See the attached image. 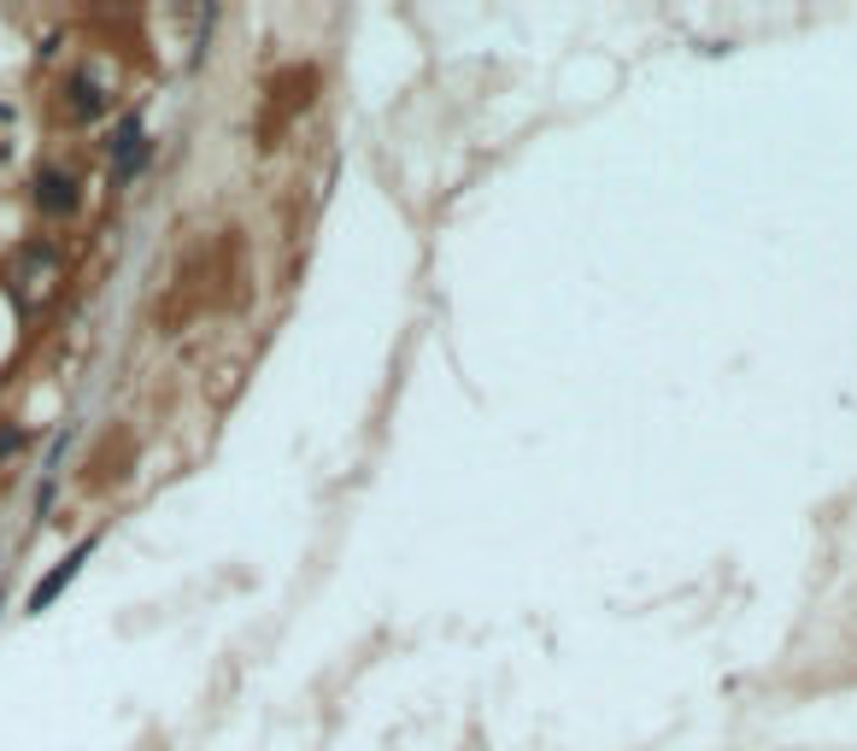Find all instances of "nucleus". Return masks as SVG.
<instances>
[{
	"label": "nucleus",
	"instance_id": "f257e3e1",
	"mask_svg": "<svg viewBox=\"0 0 857 751\" xmlns=\"http://www.w3.org/2000/svg\"><path fill=\"white\" fill-rule=\"evenodd\" d=\"M94 547H100V534H83V540H77V547H71L65 558H59L53 570H48L42 581H36V588H30V604H24V611H30V617H42L48 604H53L59 593H65V588H71L77 575H83V563L94 558Z\"/></svg>",
	"mask_w": 857,
	"mask_h": 751
},
{
	"label": "nucleus",
	"instance_id": "f03ea898",
	"mask_svg": "<svg viewBox=\"0 0 857 751\" xmlns=\"http://www.w3.org/2000/svg\"><path fill=\"white\" fill-rule=\"evenodd\" d=\"M30 200L42 206V218H71L77 206H83V182L71 171H59V164H42V171L30 177Z\"/></svg>",
	"mask_w": 857,
	"mask_h": 751
},
{
	"label": "nucleus",
	"instance_id": "7ed1b4c3",
	"mask_svg": "<svg viewBox=\"0 0 857 751\" xmlns=\"http://www.w3.org/2000/svg\"><path fill=\"white\" fill-rule=\"evenodd\" d=\"M107 153H112V177H118V182H130L141 164H148L153 148H148V136H141V118H135V112L118 123V136L107 141Z\"/></svg>",
	"mask_w": 857,
	"mask_h": 751
},
{
	"label": "nucleus",
	"instance_id": "20e7f679",
	"mask_svg": "<svg viewBox=\"0 0 857 751\" xmlns=\"http://www.w3.org/2000/svg\"><path fill=\"white\" fill-rule=\"evenodd\" d=\"M65 112H71V123H89V118L107 112V94H100L94 77H71L65 82Z\"/></svg>",
	"mask_w": 857,
	"mask_h": 751
},
{
	"label": "nucleus",
	"instance_id": "39448f33",
	"mask_svg": "<svg viewBox=\"0 0 857 751\" xmlns=\"http://www.w3.org/2000/svg\"><path fill=\"white\" fill-rule=\"evenodd\" d=\"M18 447H24V434H18V429H7V434H0V452H18Z\"/></svg>",
	"mask_w": 857,
	"mask_h": 751
}]
</instances>
